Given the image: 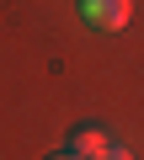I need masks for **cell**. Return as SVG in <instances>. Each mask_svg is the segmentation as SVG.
<instances>
[{
    "label": "cell",
    "mask_w": 144,
    "mask_h": 160,
    "mask_svg": "<svg viewBox=\"0 0 144 160\" xmlns=\"http://www.w3.org/2000/svg\"><path fill=\"white\" fill-rule=\"evenodd\" d=\"M80 16L102 32H117L128 16H133V0H80Z\"/></svg>",
    "instance_id": "cell-1"
},
{
    "label": "cell",
    "mask_w": 144,
    "mask_h": 160,
    "mask_svg": "<svg viewBox=\"0 0 144 160\" xmlns=\"http://www.w3.org/2000/svg\"><path fill=\"white\" fill-rule=\"evenodd\" d=\"M107 160H133V155H128V149H112V155H107Z\"/></svg>",
    "instance_id": "cell-4"
},
{
    "label": "cell",
    "mask_w": 144,
    "mask_h": 160,
    "mask_svg": "<svg viewBox=\"0 0 144 160\" xmlns=\"http://www.w3.org/2000/svg\"><path fill=\"white\" fill-rule=\"evenodd\" d=\"M48 160H80V155H75V149H59V155H48Z\"/></svg>",
    "instance_id": "cell-3"
},
{
    "label": "cell",
    "mask_w": 144,
    "mask_h": 160,
    "mask_svg": "<svg viewBox=\"0 0 144 160\" xmlns=\"http://www.w3.org/2000/svg\"><path fill=\"white\" fill-rule=\"evenodd\" d=\"M69 149H75L80 160H107V155H112V139H107L102 128H91V123H86V128H75Z\"/></svg>",
    "instance_id": "cell-2"
}]
</instances>
